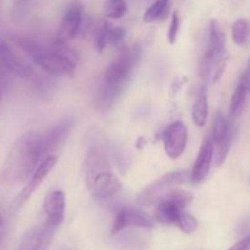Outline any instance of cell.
<instances>
[{
  "label": "cell",
  "instance_id": "obj_17",
  "mask_svg": "<svg viewBox=\"0 0 250 250\" xmlns=\"http://www.w3.org/2000/svg\"><path fill=\"white\" fill-rule=\"evenodd\" d=\"M66 198L62 190H51L43 200V212L45 219L60 226L65 217Z\"/></svg>",
  "mask_w": 250,
  "mask_h": 250
},
{
  "label": "cell",
  "instance_id": "obj_5",
  "mask_svg": "<svg viewBox=\"0 0 250 250\" xmlns=\"http://www.w3.org/2000/svg\"><path fill=\"white\" fill-rule=\"evenodd\" d=\"M227 62L226 37L216 20H212L209 26L208 49L202 59L199 72L205 80L216 82L225 71Z\"/></svg>",
  "mask_w": 250,
  "mask_h": 250
},
{
  "label": "cell",
  "instance_id": "obj_30",
  "mask_svg": "<svg viewBox=\"0 0 250 250\" xmlns=\"http://www.w3.org/2000/svg\"><path fill=\"white\" fill-rule=\"evenodd\" d=\"M2 98V78H1V70H0V100Z\"/></svg>",
  "mask_w": 250,
  "mask_h": 250
},
{
  "label": "cell",
  "instance_id": "obj_16",
  "mask_svg": "<svg viewBox=\"0 0 250 250\" xmlns=\"http://www.w3.org/2000/svg\"><path fill=\"white\" fill-rule=\"evenodd\" d=\"M214 160V143L208 137L199 149L193 168L190 170V182L200 183L207 178Z\"/></svg>",
  "mask_w": 250,
  "mask_h": 250
},
{
  "label": "cell",
  "instance_id": "obj_7",
  "mask_svg": "<svg viewBox=\"0 0 250 250\" xmlns=\"http://www.w3.org/2000/svg\"><path fill=\"white\" fill-rule=\"evenodd\" d=\"M233 119H227L222 111H217L212 122V128L210 138L214 143V161L217 166L222 165L226 161L231 150L232 142L234 137Z\"/></svg>",
  "mask_w": 250,
  "mask_h": 250
},
{
  "label": "cell",
  "instance_id": "obj_4",
  "mask_svg": "<svg viewBox=\"0 0 250 250\" xmlns=\"http://www.w3.org/2000/svg\"><path fill=\"white\" fill-rule=\"evenodd\" d=\"M84 181L88 192L98 200L109 199L122 189L121 181L99 148H90L85 155Z\"/></svg>",
  "mask_w": 250,
  "mask_h": 250
},
{
  "label": "cell",
  "instance_id": "obj_2",
  "mask_svg": "<svg viewBox=\"0 0 250 250\" xmlns=\"http://www.w3.org/2000/svg\"><path fill=\"white\" fill-rule=\"evenodd\" d=\"M142 58V48L139 45L125 46L119 55L110 62L103 75L97 94V106L106 110L114 105L117 98L122 94L128 84L134 68Z\"/></svg>",
  "mask_w": 250,
  "mask_h": 250
},
{
  "label": "cell",
  "instance_id": "obj_29",
  "mask_svg": "<svg viewBox=\"0 0 250 250\" xmlns=\"http://www.w3.org/2000/svg\"><path fill=\"white\" fill-rule=\"evenodd\" d=\"M241 81H243V83L247 85V88H248V90L250 92V60L248 61L246 71H244L243 75L241 76Z\"/></svg>",
  "mask_w": 250,
  "mask_h": 250
},
{
  "label": "cell",
  "instance_id": "obj_14",
  "mask_svg": "<svg viewBox=\"0 0 250 250\" xmlns=\"http://www.w3.org/2000/svg\"><path fill=\"white\" fill-rule=\"evenodd\" d=\"M56 163H58V158L54 155H49L39 164L38 167H37L36 171L33 172V175H32L31 178L27 181L24 187L22 188L21 192L17 194V197L15 198V200L12 202V209H20V208L32 197L34 190L41 186V183L45 180L46 176H48L49 173L51 172V170L55 167Z\"/></svg>",
  "mask_w": 250,
  "mask_h": 250
},
{
  "label": "cell",
  "instance_id": "obj_10",
  "mask_svg": "<svg viewBox=\"0 0 250 250\" xmlns=\"http://www.w3.org/2000/svg\"><path fill=\"white\" fill-rule=\"evenodd\" d=\"M155 227V220L148 214L134 208H122L116 212L114 224L111 227V234L120 233L127 229H150Z\"/></svg>",
  "mask_w": 250,
  "mask_h": 250
},
{
  "label": "cell",
  "instance_id": "obj_6",
  "mask_svg": "<svg viewBox=\"0 0 250 250\" xmlns=\"http://www.w3.org/2000/svg\"><path fill=\"white\" fill-rule=\"evenodd\" d=\"M188 181H190L189 170H178L168 172L154 181L148 187L144 188L138 194L137 200L142 207H150V205L158 204L171 190Z\"/></svg>",
  "mask_w": 250,
  "mask_h": 250
},
{
  "label": "cell",
  "instance_id": "obj_27",
  "mask_svg": "<svg viewBox=\"0 0 250 250\" xmlns=\"http://www.w3.org/2000/svg\"><path fill=\"white\" fill-rule=\"evenodd\" d=\"M120 241L124 246L126 247H132V248H137L139 247V244H144L146 239L143 238V236L136 233H127L126 236L120 237Z\"/></svg>",
  "mask_w": 250,
  "mask_h": 250
},
{
  "label": "cell",
  "instance_id": "obj_11",
  "mask_svg": "<svg viewBox=\"0 0 250 250\" xmlns=\"http://www.w3.org/2000/svg\"><path fill=\"white\" fill-rule=\"evenodd\" d=\"M164 150L170 159H178L185 153L188 142L187 126L182 121H175L168 125L161 133Z\"/></svg>",
  "mask_w": 250,
  "mask_h": 250
},
{
  "label": "cell",
  "instance_id": "obj_8",
  "mask_svg": "<svg viewBox=\"0 0 250 250\" xmlns=\"http://www.w3.org/2000/svg\"><path fill=\"white\" fill-rule=\"evenodd\" d=\"M192 199L193 194L187 190H171L156 204L155 220L163 225H176Z\"/></svg>",
  "mask_w": 250,
  "mask_h": 250
},
{
  "label": "cell",
  "instance_id": "obj_26",
  "mask_svg": "<svg viewBox=\"0 0 250 250\" xmlns=\"http://www.w3.org/2000/svg\"><path fill=\"white\" fill-rule=\"evenodd\" d=\"M180 27H181V16L180 14H178V11H175L172 14V17H171L170 27H168V32H167V39H168V43H170L171 45H173V44L176 43V41H177Z\"/></svg>",
  "mask_w": 250,
  "mask_h": 250
},
{
  "label": "cell",
  "instance_id": "obj_12",
  "mask_svg": "<svg viewBox=\"0 0 250 250\" xmlns=\"http://www.w3.org/2000/svg\"><path fill=\"white\" fill-rule=\"evenodd\" d=\"M83 5L81 1H73L63 14L61 23L55 36V43L66 44L72 41L82 28Z\"/></svg>",
  "mask_w": 250,
  "mask_h": 250
},
{
  "label": "cell",
  "instance_id": "obj_23",
  "mask_svg": "<svg viewBox=\"0 0 250 250\" xmlns=\"http://www.w3.org/2000/svg\"><path fill=\"white\" fill-rule=\"evenodd\" d=\"M127 11L126 0H105L104 14L109 19H121Z\"/></svg>",
  "mask_w": 250,
  "mask_h": 250
},
{
  "label": "cell",
  "instance_id": "obj_3",
  "mask_svg": "<svg viewBox=\"0 0 250 250\" xmlns=\"http://www.w3.org/2000/svg\"><path fill=\"white\" fill-rule=\"evenodd\" d=\"M12 42L31 58L37 66L54 76H71L76 70V55L65 44L44 45L27 36H12Z\"/></svg>",
  "mask_w": 250,
  "mask_h": 250
},
{
  "label": "cell",
  "instance_id": "obj_15",
  "mask_svg": "<svg viewBox=\"0 0 250 250\" xmlns=\"http://www.w3.org/2000/svg\"><path fill=\"white\" fill-rule=\"evenodd\" d=\"M75 124L76 119L73 116L65 117V119L51 125L50 127H48V128L42 132L46 153L50 154L51 151L55 150L56 148H59L65 142L70 132L72 131Z\"/></svg>",
  "mask_w": 250,
  "mask_h": 250
},
{
  "label": "cell",
  "instance_id": "obj_21",
  "mask_svg": "<svg viewBox=\"0 0 250 250\" xmlns=\"http://www.w3.org/2000/svg\"><path fill=\"white\" fill-rule=\"evenodd\" d=\"M250 38L249 23L246 19H238L232 24V39L239 46L246 45Z\"/></svg>",
  "mask_w": 250,
  "mask_h": 250
},
{
  "label": "cell",
  "instance_id": "obj_28",
  "mask_svg": "<svg viewBox=\"0 0 250 250\" xmlns=\"http://www.w3.org/2000/svg\"><path fill=\"white\" fill-rule=\"evenodd\" d=\"M229 250H250V234L242 238L241 241L237 242L234 246H232Z\"/></svg>",
  "mask_w": 250,
  "mask_h": 250
},
{
  "label": "cell",
  "instance_id": "obj_1",
  "mask_svg": "<svg viewBox=\"0 0 250 250\" xmlns=\"http://www.w3.org/2000/svg\"><path fill=\"white\" fill-rule=\"evenodd\" d=\"M43 133L28 131L15 141L4 161L2 177L7 183H24L31 178L39 164L46 158Z\"/></svg>",
  "mask_w": 250,
  "mask_h": 250
},
{
  "label": "cell",
  "instance_id": "obj_22",
  "mask_svg": "<svg viewBox=\"0 0 250 250\" xmlns=\"http://www.w3.org/2000/svg\"><path fill=\"white\" fill-rule=\"evenodd\" d=\"M110 24L107 21L103 20L97 26L94 27V33H93V41H94V48L98 53L102 54L105 50L107 43V34H109Z\"/></svg>",
  "mask_w": 250,
  "mask_h": 250
},
{
  "label": "cell",
  "instance_id": "obj_19",
  "mask_svg": "<svg viewBox=\"0 0 250 250\" xmlns=\"http://www.w3.org/2000/svg\"><path fill=\"white\" fill-rule=\"evenodd\" d=\"M249 93L250 92L248 88H247V85L243 83V81L239 80L236 89L232 93L231 102H229V117L231 119H236V117H238L242 114Z\"/></svg>",
  "mask_w": 250,
  "mask_h": 250
},
{
  "label": "cell",
  "instance_id": "obj_25",
  "mask_svg": "<svg viewBox=\"0 0 250 250\" xmlns=\"http://www.w3.org/2000/svg\"><path fill=\"white\" fill-rule=\"evenodd\" d=\"M126 37V29L121 26H112L110 24L109 34H107V43L112 46H120Z\"/></svg>",
  "mask_w": 250,
  "mask_h": 250
},
{
  "label": "cell",
  "instance_id": "obj_9",
  "mask_svg": "<svg viewBox=\"0 0 250 250\" xmlns=\"http://www.w3.org/2000/svg\"><path fill=\"white\" fill-rule=\"evenodd\" d=\"M58 229V225L46 219L34 225L23 233L19 250H49Z\"/></svg>",
  "mask_w": 250,
  "mask_h": 250
},
{
  "label": "cell",
  "instance_id": "obj_13",
  "mask_svg": "<svg viewBox=\"0 0 250 250\" xmlns=\"http://www.w3.org/2000/svg\"><path fill=\"white\" fill-rule=\"evenodd\" d=\"M0 67L22 80H32L34 77V68L31 63L12 50L10 44L2 38H0Z\"/></svg>",
  "mask_w": 250,
  "mask_h": 250
},
{
  "label": "cell",
  "instance_id": "obj_24",
  "mask_svg": "<svg viewBox=\"0 0 250 250\" xmlns=\"http://www.w3.org/2000/svg\"><path fill=\"white\" fill-rule=\"evenodd\" d=\"M176 226H177L178 229L183 232V233L189 234V233H193V232L197 231L198 221L194 216H192V215L188 214L187 211H185L180 216V219H178Z\"/></svg>",
  "mask_w": 250,
  "mask_h": 250
},
{
  "label": "cell",
  "instance_id": "obj_20",
  "mask_svg": "<svg viewBox=\"0 0 250 250\" xmlns=\"http://www.w3.org/2000/svg\"><path fill=\"white\" fill-rule=\"evenodd\" d=\"M171 6V0H155L150 6L146 9L143 15V21L146 23H151V22L163 21L166 19L168 14V10Z\"/></svg>",
  "mask_w": 250,
  "mask_h": 250
},
{
  "label": "cell",
  "instance_id": "obj_18",
  "mask_svg": "<svg viewBox=\"0 0 250 250\" xmlns=\"http://www.w3.org/2000/svg\"><path fill=\"white\" fill-rule=\"evenodd\" d=\"M209 116V100H208V88L203 85L198 92L197 99L192 107V120L198 127H204Z\"/></svg>",
  "mask_w": 250,
  "mask_h": 250
}]
</instances>
